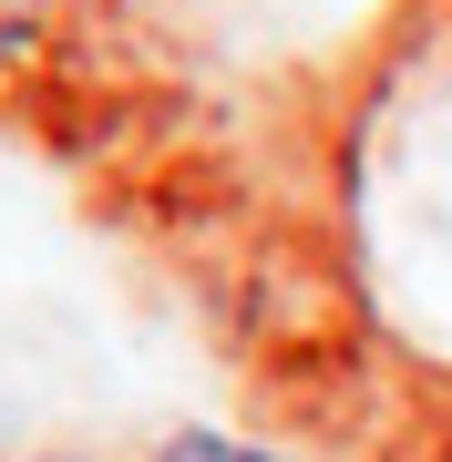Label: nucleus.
<instances>
[{
	"instance_id": "obj_1",
	"label": "nucleus",
	"mask_w": 452,
	"mask_h": 462,
	"mask_svg": "<svg viewBox=\"0 0 452 462\" xmlns=\"http://www.w3.org/2000/svg\"><path fill=\"white\" fill-rule=\"evenodd\" d=\"M165 462H278V452L236 442V431H185V442H165Z\"/></svg>"
},
{
	"instance_id": "obj_2",
	"label": "nucleus",
	"mask_w": 452,
	"mask_h": 462,
	"mask_svg": "<svg viewBox=\"0 0 452 462\" xmlns=\"http://www.w3.org/2000/svg\"><path fill=\"white\" fill-rule=\"evenodd\" d=\"M21 21H32V0H0V42H11V32H21Z\"/></svg>"
},
{
	"instance_id": "obj_3",
	"label": "nucleus",
	"mask_w": 452,
	"mask_h": 462,
	"mask_svg": "<svg viewBox=\"0 0 452 462\" xmlns=\"http://www.w3.org/2000/svg\"><path fill=\"white\" fill-rule=\"evenodd\" d=\"M51 462H62V452H51Z\"/></svg>"
}]
</instances>
